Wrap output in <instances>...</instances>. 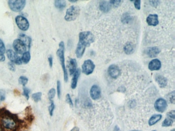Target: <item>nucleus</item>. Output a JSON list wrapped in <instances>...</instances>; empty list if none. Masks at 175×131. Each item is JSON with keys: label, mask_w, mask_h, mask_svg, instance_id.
Instances as JSON below:
<instances>
[{"label": "nucleus", "mask_w": 175, "mask_h": 131, "mask_svg": "<svg viewBox=\"0 0 175 131\" xmlns=\"http://www.w3.org/2000/svg\"><path fill=\"white\" fill-rule=\"evenodd\" d=\"M150 5H151V6L154 7L156 8L157 7L158 5H159L160 2L159 1H150Z\"/></svg>", "instance_id": "nucleus-41"}, {"label": "nucleus", "mask_w": 175, "mask_h": 131, "mask_svg": "<svg viewBox=\"0 0 175 131\" xmlns=\"http://www.w3.org/2000/svg\"><path fill=\"white\" fill-rule=\"evenodd\" d=\"M111 5L110 4L109 2L105 1H102L100 2L99 3V9L102 12H108L110 11L111 9Z\"/></svg>", "instance_id": "nucleus-18"}, {"label": "nucleus", "mask_w": 175, "mask_h": 131, "mask_svg": "<svg viewBox=\"0 0 175 131\" xmlns=\"http://www.w3.org/2000/svg\"><path fill=\"white\" fill-rule=\"evenodd\" d=\"M26 2L25 0H9L8 4L9 8L14 12H20L24 9Z\"/></svg>", "instance_id": "nucleus-4"}, {"label": "nucleus", "mask_w": 175, "mask_h": 131, "mask_svg": "<svg viewBox=\"0 0 175 131\" xmlns=\"http://www.w3.org/2000/svg\"><path fill=\"white\" fill-rule=\"evenodd\" d=\"M136 131V130H133V131Z\"/></svg>", "instance_id": "nucleus-47"}, {"label": "nucleus", "mask_w": 175, "mask_h": 131, "mask_svg": "<svg viewBox=\"0 0 175 131\" xmlns=\"http://www.w3.org/2000/svg\"><path fill=\"white\" fill-rule=\"evenodd\" d=\"M95 68V63L91 59L85 60L82 66V69L83 73L86 75H90L94 72Z\"/></svg>", "instance_id": "nucleus-6"}, {"label": "nucleus", "mask_w": 175, "mask_h": 131, "mask_svg": "<svg viewBox=\"0 0 175 131\" xmlns=\"http://www.w3.org/2000/svg\"><path fill=\"white\" fill-rule=\"evenodd\" d=\"M156 131V130H153V131Z\"/></svg>", "instance_id": "nucleus-48"}, {"label": "nucleus", "mask_w": 175, "mask_h": 131, "mask_svg": "<svg viewBox=\"0 0 175 131\" xmlns=\"http://www.w3.org/2000/svg\"><path fill=\"white\" fill-rule=\"evenodd\" d=\"M56 93V90L54 88L51 89V90H49L48 93V98L51 101H52V99L55 97Z\"/></svg>", "instance_id": "nucleus-29"}, {"label": "nucleus", "mask_w": 175, "mask_h": 131, "mask_svg": "<svg viewBox=\"0 0 175 131\" xmlns=\"http://www.w3.org/2000/svg\"><path fill=\"white\" fill-rule=\"evenodd\" d=\"M167 99L169 103H175V91L171 92L166 96Z\"/></svg>", "instance_id": "nucleus-26"}, {"label": "nucleus", "mask_w": 175, "mask_h": 131, "mask_svg": "<svg viewBox=\"0 0 175 131\" xmlns=\"http://www.w3.org/2000/svg\"><path fill=\"white\" fill-rule=\"evenodd\" d=\"M31 59V55L29 51H26L23 55L22 57L21 58V60L22 63L27 64L30 62Z\"/></svg>", "instance_id": "nucleus-24"}, {"label": "nucleus", "mask_w": 175, "mask_h": 131, "mask_svg": "<svg viewBox=\"0 0 175 131\" xmlns=\"http://www.w3.org/2000/svg\"><path fill=\"white\" fill-rule=\"evenodd\" d=\"M59 48L56 51V55L59 59L61 66L62 68L63 73H64V80L66 83L67 82L68 80V73L67 70L66 68L65 63V57H64V43L63 41H61L59 44Z\"/></svg>", "instance_id": "nucleus-2"}, {"label": "nucleus", "mask_w": 175, "mask_h": 131, "mask_svg": "<svg viewBox=\"0 0 175 131\" xmlns=\"http://www.w3.org/2000/svg\"><path fill=\"white\" fill-rule=\"evenodd\" d=\"M51 102V103L50 106H49V108H48V110H49V114L52 116L53 113H54V110H55V105L54 104V102L52 100Z\"/></svg>", "instance_id": "nucleus-32"}, {"label": "nucleus", "mask_w": 175, "mask_h": 131, "mask_svg": "<svg viewBox=\"0 0 175 131\" xmlns=\"http://www.w3.org/2000/svg\"><path fill=\"white\" fill-rule=\"evenodd\" d=\"M48 63H49V67L51 68H52V65H53V58L52 55H49L48 56Z\"/></svg>", "instance_id": "nucleus-42"}, {"label": "nucleus", "mask_w": 175, "mask_h": 131, "mask_svg": "<svg viewBox=\"0 0 175 131\" xmlns=\"http://www.w3.org/2000/svg\"><path fill=\"white\" fill-rule=\"evenodd\" d=\"M134 6L135 8L137 10H140L141 8V1L140 0H136L134 1Z\"/></svg>", "instance_id": "nucleus-38"}, {"label": "nucleus", "mask_w": 175, "mask_h": 131, "mask_svg": "<svg viewBox=\"0 0 175 131\" xmlns=\"http://www.w3.org/2000/svg\"><path fill=\"white\" fill-rule=\"evenodd\" d=\"M154 107L157 112L163 113L168 107L167 101L165 99L159 98L155 103Z\"/></svg>", "instance_id": "nucleus-9"}, {"label": "nucleus", "mask_w": 175, "mask_h": 131, "mask_svg": "<svg viewBox=\"0 0 175 131\" xmlns=\"http://www.w3.org/2000/svg\"><path fill=\"white\" fill-rule=\"evenodd\" d=\"M5 60V56L3 53H2L1 52H0V62H4Z\"/></svg>", "instance_id": "nucleus-43"}, {"label": "nucleus", "mask_w": 175, "mask_h": 131, "mask_svg": "<svg viewBox=\"0 0 175 131\" xmlns=\"http://www.w3.org/2000/svg\"><path fill=\"white\" fill-rule=\"evenodd\" d=\"M108 73L112 78L116 79L120 75L121 70L116 65H111L108 68Z\"/></svg>", "instance_id": "nucleus-10"}, {"label": "nucleus", "mask_w": 175, "mask_h": 131, "mask_svg": "<svg viewBox=\"0 0 175 131\" xmlns=\"http://www.w3.org/2000/svg\"><path fill=\"white\" fill-rule=\"evenodd\" d=\"M0 131H1V130H0Z\"/></svg>", "instance_id": "nucleus-49"}, {"label": "nucleus", "mask_w": 175, "mask_h": 131, "mask_svg": "<svg viewBox=\"0 0 175 131\" xmlns=\"http://www.w3.org/2000/svg\"><path fill=\"white\" fill-rule=\"evenodd\" d=\"M56 90H57V94L59 98L60 99L61 95V84L60 81H57L56 83Z\"/></svg>", "instance_id": "nucleus-30"}, {"label": "nucleus", "mask_w": 175, "mask_h": 131, "mask_svg": "<svg viewBox=\"0 0 175 131\" xmlns=\"http://www.w3.org/2000/svg\"><path fill=\"white\" fill-rule=\"evenodd\" d=\"M6 98V93L3 90H0V103L4 101Z\"/></svg>", "instance_id": "nucleus-36"}, {"label": "nucleus", "mask_w": 175, "mask_h": 131, "mask_svg": "<svg viewBox=\"0 0 175 131\" xmlns=\"http://www.w3.org/2000/svg\"><path fill=\"white\" fill-rule=\"evenodd\" d=\"M18 28L23 31H27L29 27V23L26 18L22 15H18L15 19Z\"/></svg>", "instance_id": "nucleus-5"}, {"label": "nucleus", "mask_w": 175, "mask_h": 131, "mask_svg": "<svg viewBox=\"0 0 175 131\" xmlns=\"http://www.w3.org/2000/svg\"><path fill=\"white\" fill-rule=\"evenodd\" d=\"M81 70L80 69H78L76 70V72H74V73L73 74V79L71 81V88L73 89H75L76 87L77 86L78 81L79 77L80 76Z\"/></svg>", "instance_id": "nucleus-16"}, {"label": "nucleus", "mask_w": 175, "mask_h": 131, "mask_svg": "<svg viewBox=\"0 0 175 131\" xmlns=\"http://www.w3.org/2000/svg\"><path fill=\"white\" fill-rule=\"evenodd\" d=\"M77 63L76 59H70L68 63V69L70 72V75H72L77 70Z\"/></svg>", "instance_id": "nucleus-19"}, {"label": "nucleus", "mask_w": 175, "mask_h": 131, "mask_svg": "<svg viewBox=\"0 0 175 131\" xmlns=\"http://www.w3.org/2000/svg\"><path fill=\"white\" fill-rule=\"evenodd\" d=\"M28 78L24 76H21L19 78V83L24 87H25L26 84L28 83Z\"/></svg>", "instance_id": "nucleus-27"}, {"label": "nucleus", "mask_w": 175, "mask_h": 131, "mask_svg": "<svg viewBox=\"0 0 175 131\" xmlns=\"http://www.w3.org/2000/svg\"><path fill=\"white\" fill-rule=\"evenodd\" d=\"M171 131H175V129H173V130H171Z\"/></svg>", "instance_id": "nucleus-46"}, {"label": "nucleus", "mask_w": 175, "mask_h": 131, "mask_svg": "<svg viewBox=\"0 0 175 131\" xmlns=\"http://www.w3.org/2000/svg\"><path fill=\"white\" fill-rule=\"evenodd\" d=\"M6 54H7L8 59L11 60V62L12 63L18 65L22 64L21 58L17 55V53H16L13 50L8 49L6 51Z\"/></svg>", "instance_id": "nucleus-8"}, {"label": "nucleus", "mask_w": 175, "mask_h": 131, "mask_svg": "<svg viewBox=\"0 0 175 131\" xmlns=\"http://www.w3.org/2000/svg\"><path fill=\"white\" fill-rule=\"evenodd\" d=\"M70 2L71 3H76L77 2V1H70Z\"/></svg>", "instance_id": "nucleus-45"}, {"label": "nucleus", "mask_w": 175, "mask_h": 131, "mask_svg": "<svg viewBox=\"0 0 175 131\" xmlns=\"http://www.w3.org/2000/svg\"><path fill=\"white\" fill-rule=\"evenodd\" d=\"M66 101L70 106L73 107L74 104H73V100L71 99V97L69 94H67L66 96Z\"/></svg>", "instance_id": "nucleus-37"}, {"label": "nucleus", "mask_w": 175, "mask_h": 131, "mask_svg": "<svg viewBox=\"0 0 175 131\" xmlns=\"http://www.w3.org/2000/svg\"><path fill=\"white\" fill-rule=\"evenodd\" d=\"M2 123L4 127L9 129H12L16 126L15 120L10 117H5L2 119Z\"/></svg>", "instance_id": "nucleus-12"}, {"label": "nucleus", "mask_w": 175, "mask_h": 131, "mask_svg": "<svg viewBox=\"0 0 175 131\" xmlns=\"http://www.w3.org/2000/svg\"><path fill=\"white\" fill-rule=\"evenodd\" d=\"M55 7L59 10H63L66 6V2L64 0H56L54 2Z\"/></svg>", "instance_id": "nucleus-22"}, {"label": "nucleus", "mask_w": 175, "mask_h": 131, "mask_svg": "<svg viewBox=\"0 0 175 131\" xmlns=\"http://www.w3.org/2000/svg\"><path fill=\"white\" fill-rule=\"evenodd\" d=\"M134 46L131 43H126L124 47V51L127 55L132 54L134 52Z\"/></svg>", "instance_id": "nucleus-23"}, {"label": "nucleus", "mask_w": 175, "mask_h": 131, "mask_svg": "<svg viewBox=\"0 0 175 131\" xmlns=\"http://www.w3.org/2000/svg\"><path fill=\"white\" fill-rule=\"evenodd\" d=\"M148 69L150 71H158L161 68V63L160 60L157 59L151 60L148 63Z\"/></svg>", "instance_id": "nucleus-13"}, {"label": "nucleus", "mask_w": 175, "mask_h": 131, "mask_svg": "<svg viewBox=\"0 0 175 131\" xmlns=\"http://www.w3.org/2000/svg\"><path fill=\"white\" fill-rule=\"evenodd\" d=\"M79 38V43L78 45L85 49L90 46L95 40L94 34L89 31H83L80 33Z\"/></svg>", "instance_id": "nucleus-1"}, {"label": "nucleus", "mask_w": 175, "mask_h": 131, "mask_svg": "<svg viewBox=\"0 0 175 131\" xmlns=\"http://www.w3.org/2000/svg\"><path fill=\"white\" fill-rule=\"evenodd\" d=\"M8 68L11 71H14V72L16 71V67H15V64L14 63H12L11 62H9L8 63Z\"/></svg>", "instance_id": "nucleus-39"}, {"label": "nucleus", "mask_w": 175, "mask_h": 131, "mask_svg": "<svg viewBox=\"0 0 175 131\" xmlns=\"http://www.w3.org/2000/svg\"><path fill=\"white\" fill-rule=\"evenodd\" d=\"M19 39H20L21 41H22L23 43L25 45V46L26 47V48H28L29 49L30 48L31 39L30 37H28L25 34L21 33L19 35Z\"/></svg>", "instance_id": "nucleus-20"}, {"label": "nucleus", "mask_w": 175, "mask_h": 131, "mask_svg": "<svg viewBox=\"0 0 175 131\" xmlns=\"http://www.w3.org/2000/svg\"><path fill=\"white\" fill-rule=\"evenodd\" d=\"M121 2V1H119V0H112L109 2L111 6H114V7H118L120 5Z\"/></svg>", "instance_id": "nucleus-31"}, {"label": "nucleus", "mask_w": 175, "mask_h": 131, "mask_svg": "<svg viewBox=\"0 0 175 131\" xmlns=\"http://www.w3.org/2000/svg\"><path fill=\"white\" fill-rule=\"evenodd\" d=\"M161 50L157 47H153L147 48L146 53L150 58H156L160 53Z\"/></svg>", "instance_id": "nucleus-15"}, {"label": "nucleus", "mask_w": 175, "mask_h": 131, "mask_svg": "<svg viewBox=\"0 0 175 131\" xmlns=\"http://www.w3.org/2000/svg\"><path fill=\"white\" fill-rule=\"evenodd\" d=\"M156 82L158 84L159 87L163 88H165L167 85L168 84V80L166 77L163 76L162 75H158L156 76L155 78Z\"/></svg>", "instance_id": "nucleus-17"}, {"label": "nucleus", "mask_w": 175, "mask_h": 131, "mask_svg": "<svg viewBox=\"0 0 175 131\" xmlns=\"http://www.w3.org/2000/svg\"><path fill=\"white\" fill-rule=\"evenodd\" d=\"M166 117L168 118H171L173 120H175V110L170 111L166 114Z\"/></svg>", "instance_id": "nucleus-33"}, {"label": "nucleus", "mask_w": 175, "mask_h": 131, "mask_svg": "<svg viewBox=\"0 0 175 131\" xmlns=\"http://www.w3.org/2000/svg\"><path fill=\"white\" fill-rule=\"evenodd\" d=\"M125 16L123 15L122 16V22H124L125 23H128V22H129V20H131V17L129 15H128L127 14H125Z\"/></svg>", "instance_id": "nucleus-40"}, {"label": "nucleus", "mask_w": 175, "mask_h": 131, "mask_svg": "<svg viewBox=\"0 0 175 131\" xmlns=\"http://www.w3.org/2000/svg\"><path fill=\"white\" fill-rule=\"evenodd\" d=\"M147 24L151 26H156L159 24L158 16L156 14H150L146 18Z\"/></svg>", "instance_id": "nucleus-14"}, {"label": "nucleus", "mask_w": 175, "mask_h": 131, "mask_svg": "<svg viewBox=\"0 0 175 131\" xmlns=\"http://www.w3.org/2000/svg\"><path fill=\"white\" fill-rule=\"evenodd\" d=\"M80 11V9L79 6L73 5L67 9L64 19L67 22L73 21L79 16Z\"/></svg>", "instance_id": "nucleus-3"}, {"label": "nucleus", "mask_w": 175, "mask_h": 131, "mask_svg": "<svg viewBox=\"0 0 175 131\" xmlns=\"http://www.w3.org/2000/svg\"><path fill=\"white\" fill-rule=\"evenodd\" d=\"M41 92H37L32 95V98L35 102H38L41 100L42 97Z\"/></svg>", "instance_id": "nucleus-28"}, {"label": "nucleus", "mask_w": 175, "mask_h": 131, "mask_svg": "<svg viewBox=\"0 0 175 131\" xmlns=\"http://www.w3.org/2000/svg\"><path fill=\"white\" fill-rule=\"evenodd\" d=\"M12 46L15 50V52L19 55H23L26 51V47L20 39H16L14 41Z\"/></svg>", "instance_id": "nucleus-7"}, {"label": "nucleus", "mask_w": 175, "mask_h": 131, "mask_svg": "<svg viewBox=\"0 0 175 131\" xmlns=\"http://www.w3.org/2000/svg\"><path fill=\"white\" fill-rule=\"evenodd\" d=\"M30 90L28 88L26 87H24L23 88V95H24V96L27 99H28L29 98V93H30Z\"/></svg>", "instance_id": "nucleus-34"}, {"label": "nucleus", "mask_w": 175, "mask_h": 131, "mask_svg": "<svg viewBox=\"0 0 175 131\" xmlns=\"http://www.w3.org/2000/svg\"><path fill=\"white\" fill-rule=\"evenodd\" d=\"M174 121L171 118H168V117H166L165 118L164 120L163 121L162 124V127H171L173 125V124L174 123Z\"/></svg>", "instance_id": "nucleus-25"}, {"label": "nucleus", "mask_w": 175, "mask_h": 131, "mask_svg": "<svg viewBox=\"0 0 175 131\" xmlns=\"http://www.w3.org/2000/svg\"><path fill=\"white\" fill-rule=\"evenodd\" d=\"M0 52H1L3 54L6 52V47L5 46L4 43L1 38H0Z\"/></svg>", "instance_id": "nucleus-35"}, {"label": "nucleus", "mask_w": 175, "mask_h": 131, "mask_svg": "<svg viewBox=\"0 0 175 131\" xmlns=\"http://www.w3.org/2000/svg\"><path fill=\"white\" fill-rule=\"evenodd\" d=\"M89 93H90L91 98L93 100H97L101 97V89L98 85H94L91 87Z\"/></svg>", "instance_id": "nucleus-11"}, {"label": "nucleus", "mask_w": 175, "mask_h": 131, "mask_svg": "<svg viewBox=\"0 0 175 131\" xmlns=\"http://www.w3.org/2000/svg\"><path fill=\"white\" fill-rule=\"evenodd\" d=\"M162 117V116L161 114H155L152 115L148 120V125L150 126H153L156 124L160 120Z\"/></svg>", "instance_id": "nucleus-21"}, {"label": "nucleus", "mask_w": 175, "mask_h": 131, "mask_svg": "<svg viewBox=\"0 0 175 131\" xmlns=\"http://www.w3.org/2000/svg\"><path fill=\"white\" fill-rule=\"evenodd\" d=\"M71 131H79V128L78 127H75L71 130Z\"/></svg>", "instance_id": "nucleus-44"}]
</instances>
